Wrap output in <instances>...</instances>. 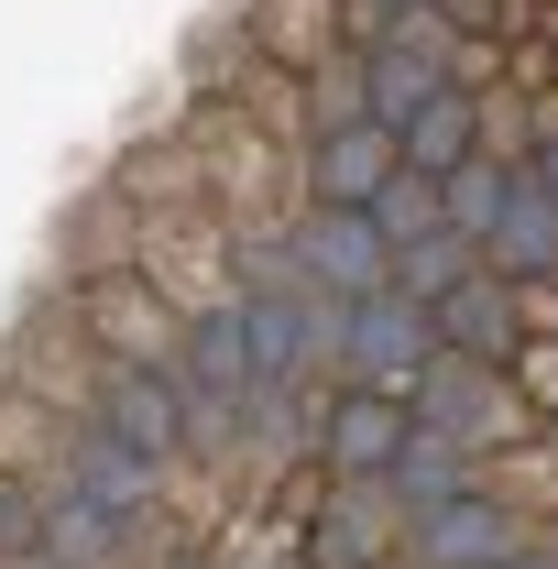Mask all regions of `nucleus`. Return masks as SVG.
<instances>
[{
  "instance_id": "obj_1",
  "label": "nucleus",
  "mask_w": 558,
  "mask_h": 569,
  "mask_svg": "<svg viewBox=\"0 0 558 569\" xmlns=\"http://www.w3.org/2000/svg\"><path fill=\"white\" fill-rule=\"evenodd\" d=\"M44 493H77V503H99L110 526H142V537H165V526H176V471L132 460L110 427H88V417L56 427V471H44Z\"/></svg>"
},
{
  "instance_id": "obj_2",
  "label": "nucleus",
  "mask_w": 558,
  "mask_h": 569,
  "mask_svg": "<svg viewBox=\"0 0 558 569\" xmlns=\"http://www.w3.org/2000/svg\"><path fill=\"white\" fill-rule=\"evenodd\" d=\"M406 417L438 427V438H460L471 460H515V449H537V438H548V427L515 406V383H504V372H482V361H449V351L417 372Z\"/></svg>"
},
{
  "instance_id": "obj_3",
  "label": "nucleus",
  "mask_w": 558,
  "mask_h": 569,
  "mask_svg": "<svg viewBox=\"0 0 558 569\" xmlns=\"http://www.w3.org/2000/svg\"><path fill=\"white\" fill-rule=\"evenodd\" d=\"M537 537H548V526H537V503H515L504 482H482V493L417 515V526L395 537V569H504V559H526Z\"/></svg>"
},
{
  "instance_id": "obj_4",
  "label": "nucleus",
  "mask_w": 558,
  "mask_h": 569,
  "mask_svg": "<svg viewBox=\"0 0 558 569\" xmlns=\"http://www.w3.org/2000/svg\"><path fill=\"white\" fill-rule=\"evenodd\" d=\"M285 252H296V284L318 307H361V296L395 284V252L361 209H285Z\"/></svg>"
},
{
  "instance_id": "obj_5",
  "label": "nucleus",
  "mask_w": 558,
  "mask_h": 569,
  "mask_svg": "<svg viewBox=\"0 0 558 569\" xmlns=\"http://www.w3.org/2000/svg\"><path fill=\"white\" fill-rule=\"evenodd\" d=\"M427 361H438V329H427V307H406L395 284H383V296H361V307H340V361H329V383H361V395H417Z\"/></svg>"
},
{
  "instance_id": "obj_6",
  "label": "nucleus",
  "mask_w": 558,
  "mask_h": 569,
  "mask_svg": "<svg viewBox=\"0 0 558 569\" xmlns=\"http://www.w3.org/2000/svg\"><path fill=\"white\" fill-rule=\"evenodd\" d=\"M77 417L110 427L132 460L153 471H187V427H176V395H165V361H88V395H77Z\"/></svg>"
},
{
  "instance_id": "obj_7",
  "label": "nucleus",
  "mask_w": 558,
  "mask_h": 569,
  "mask_svg": "<svg viewBox=\"0 0 558 569\" xmlns=\"http://www.w3.org/2000/svg\"><path fill=\"white\" fill-rule=\"evenodd\" d=\"M67 318L88 329V351H110V361H165L176 351V307H165L153 274H132V263H88V274L67 284Z\"/></svg>"
},
{
  "instance_id": "obj_8",
  "label": "nucleus",
  "mask_w": 558,
  "mask_h": 569,
  "mask_svg": "<svg viewBox=\"0 0 558 569\" xmlns=\"http://www.w3.org/2000/svg\"><path fill=\"white\" fill-rule=\"evenodd\" d=\"M406 395H361V383H329L318 395V417H307V449H318V471L329 482H383L395 471V449H406Z\"/></svg>"
},
{
  "instance_id": "obj_9",
  "label": "nucleus",
  "mask_w": 558,
  "mask_h": 569,
  "mask_svg": "<svg viewBox=\"0 0 558 569\" xmlns=\"http://www.w3.org/2000/svg\"><path fill=\"white\" fill-rule=\"evenodd\" d=\"M395 132H372V121H350V132H318L307 153H296V209H361L372 219V198L395 187Z\"/></svg>"
},
{
  "instance_id": "obj_10",
  "label": "nucleus",
  "mask_w": 558,
  "mask_h": 569,
  "mask_svg": "<svg viewBox=\"0 0 558 569\" xmlns=\"http://www.w3.org/2000/svg\"><path fill=\"white\" fill-rule=\"evenodd\" d=\"M427 329H438V351L449 361H482V372H515V351H526V329H515V284L492 274H460L438 307H427Z\"/></svg>"
},
{
  "instance_id": "obj_11",
  "label": "nucleus",
  "mask_w": 558,
  "mask_h": 569,
  "mask_svg": "<svg viewBox=\"0 0 558 569\" xmlns=\"http://www.w3.org/2000/svg\"><path fill=\"white\" fill-rule=\"evenodd\" d=\"M406 515L372 493V482H329V503L307 515V569H395Z\"/></svg>"
},
{
  "instance_id": "obj_12",
  "label": "nucleus",
  "mask_w": 558,
  "mask_h": 569,
  "mask_svg": "<svg viewBox=\"0 0 558 569\" xmlns=\"http://www.w3.org/2000/svg\"><path fill=\"white\" fill-rule=\"evenodd\" d=\"M241 33H252V67L263 77H318L329 56H350L340 0H241Z\"/></svg>"
},
{
  "instance_id": "obj_13",
  "label": "nucleus",
  "mask_w": 558,
  "mask_h": 569,
  "mask_svg": "<svg viewBox=\"0 0 558 569\" xmlns=\"http://www.w3.org/2000/svg\"><path fill=\"white\" fill-rule=\"evenodd\" d=\"M482 482H492V460H471V449H460V438H438V427H406V449H395V471H383L372 493L417 526V515H438V503H460V493H482Z\"/></svg>"
},
{
  "instance_id": "obj_14",
  "label": "nucleus",
  "mask_w": 558,
  "mask_h": 569,
  "mask_svg": "<svg viewBox=\"0 0 558 569\" xmlns=\"http://www.w3.org/2000/svg\"><path fill=\"white\" fill-rule=\"evenodd\" d=\"M395 153H406V176H460L471 153H492V88H438L395 132Z\"/></svg>"
},
{
  "instance_id": "obj_15",
  "label": "nucleus",
  "mask_w": 558,
  "mask_h": 569,
  "mask_svg": "<svg viewBox=\"0 0 558 569\" xmlns=\"http://www.w3.org/2000/svg\"><path fill=\"white\" fill-rule=\"evenodd\" d=\"M504 164H515V153H471L460 176H438V219H449V241H471V252L492 241V219H504Z\"/></svg>"
},
{
  "instance_id": "obj_16",
  "label": "nucleus",
  "mask_w": 558,
  "mask_h": 569,
  "mask_svg": "<svg viewBox=\"0 0 558 569\" xmlns=\"http://www.w3.org/2000/svg\"><path fill=\"white\" fill-rule=\"evenodd\" d=\"M372 230H383V252L438 241V230H449V219H438V176H406V164H395V187L372 198Z\"/></svg>"
},
{
  "instance_id": "obj_17",
  "label": "nucleus",
  "mask_w": 558,
  "mask_h": 569,
  "mask_svg": "<svg viewBox=\"0 0 558 569\" xmlns=\"http://www.w3.org/2000/svg\"><path fill=\"white\" fill-rule=\"evenodd\" d=\"M460 274H482V252H471V241H449V230L417 241V252H395V296H406V307H438Z\"/></svg>"
},
{
  "instance_id": "obj_18",
  "label": "nucleus",
  "mask_w": 558,
  "mask_h": 569,
  "mask_svg": "<svg viewBox=\"0 0 558 569\" xmlns=\"http://www.w3.org/2000/svg\"><path fill=\"white\" fill-rule=\"evenodd\" d=\"M44 548V482L0 471V559H33Z\"/></svg>"
},
{
  "instance_id": "obj_19",
  "label": "nucleus",
  "mask_w": 558,
  "mask_h": 569,
  "mask_svg": "<svg viewBox=\"0 0 558 569\" xmlns=\"http://www.w3.org/2000/svg\"><path fill=\"white\" fill-rule=\"evenodd\" d=\"M504 383H515V406H526V417H537V427H558V340H526Z\"/></svg>"
},
{
  "instance_id": "obj_20",
  "label": "nucleus",
  "mask_w": 558,
  "mask_h": 569,
  "mask_svg": "<svg viewBox=\"0 0 558 569\" xmlns=\"http://www.w3.org/2000/svg\"><path fill=\"white\" fill-rule=\"evenodd\" d=\"M515 164H526V176L548 187V209H558V110H548V121H537L526 142H515Z\"/></svg>"
},
{
  "instance_id": "obj_21",
  "label": "nucleus",
  "mask_w": 558,
  "mask_h": 569,
  "mask_svg": "<svg viewBox=\"0 0 558 569\" xmlns=\"http://www.w3.org/2000/svg\"><path fill=\"white\" fill-rule=\"evenodd\" d=\"M504 569H558V548H548V537H537V548H526V559H504Z\"/></svg>"
}]
</instances>
